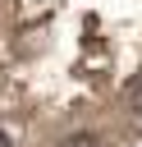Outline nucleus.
<instances>
[{"label": "nucleus", "instance_id": "nucleus-2", "mask_svg": "<svg viewBox=\"0 0 142 147\" xmlns=\"http://www.w3.org/2000/svg\"><path fill=\"white\" fill-rule=\"evenodd\" d=\"M0 147H14V142H9V133H5V129H0Z\"/></svg>", "mask_w": 142, "mask_h": 147}, {"label": "nucleus", "instance_id": "nucleus-1", "mask_svg": "<svg viewBox=\"0 0 142 147\" xmlns=\"http://www.w3.org/2000/svg\"><path fill=\"white\" fill-rule=\"evenodd\" d=\"M60 147H101V142H96L92 133H69V138H64Z\"/></svg>", "mask_w": 142, "mask_h": 147}]
</instances>
